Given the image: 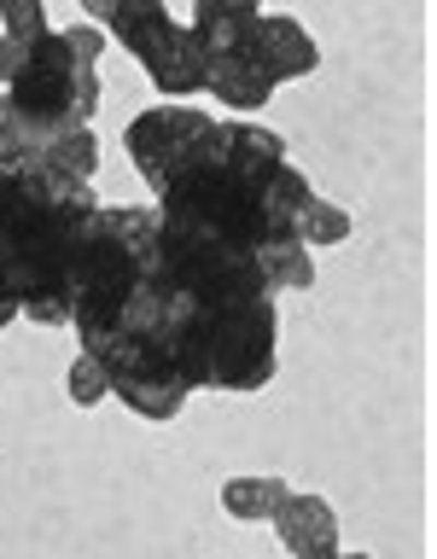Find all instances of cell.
Wrapping results in <instances>:
<instances>
[{
	"label": "cell",
	"mask_w": 437,
	"mask_h": 559,
	"mask_svg": "<svg viewBox=\"0 0 437 559\" xmlns=\"http://www.w3.org/2000/svg\"><path fill=\"white\" fill-rule=\"evenodd\" d=\"M210 134H216V117L199 111L192 99H157L122 129V152H129L140 181L157 192L169 175H181L210 146Z\"/></svg>",
	"instance_id": "obj_8"
},
{
	"label": "cell",
	"mask_w": 437,
	"mask_h": 559,
	"mask_svg": "<svg viewBox=\"0 0 437 559\" xmlns=\"http://www.w3.org/2000/svg\"><path fill=\"white\" fill-rule=\"evenodd\" d=\"M152 210L251 251L274 292H309L315 251L350 239V216L309 187L286 140L257 117H216L210 146L152 192Z\"/></svg>",
	"instance_id": "obj_2"
},
{
	"label": "cell",
	"mask_w": 437,
	"mask_h": 559,
	"mask_svg": "<svg viewBox=\"0 0 437 559\" xmlns=\"http://www.w3.org/2000/svg\"><path fill=\"white\" fill-rule=\"evenodd\" d=\"M12 157H24L35 169H52V175H70V181H94L99 175V134L70 129V134H47V140H17Z\"/></svg>",
	"instance_id": "obj_10"
},
{
	"label": "cell",
	"mask_w": 437,
	"mask_h": 559,
	"mask_svg": "<svg viewBox=\"0 0 437 559\" xmlns=\"http://www.w3.org/2000/svg\"><path fill=\"white\" fill-rule=\"evenodd\" d=\"M286 489L292 484L286 478H269V472H257V478H227L222 484V507H227V519L251 524V519H269Z\"/></svg>",
	"instance_id": "obj_12"
},
{
	"label": "cell",
	"mask_w": 437,
	"mask_h": 559,
	"mask_svg": "<svg viewBox=\"0 0 437 559\" xmlns=\"http://www.w3.org/2000/svg\"><path fill=\"white\" fill-rule=\"evenodd\" d=\"M262 12V0H192V35L204 41V52L216 47V41H227V35H239L251 17Z\"/></svg>",
	"instance_id": "obj_11"
},
{
	"label": "cell",
	"mask_w": 437,
	"mask_h": 559,
	"mask_svg": "<svg viewBox=\"0 0 437 559\" xmlns=\"http://www.w3.org/2000/svg\"><path fill=\"white\" fill-rule=\"evenodd\" d=\"M321 70V47L292 12L262 7L239 35H227L204 52V94H216L234 117H257L286 82H304Z\"/></svg>",
	"instance_id": "obj_6"
},
{
	"label": "cell",
	"mask_w": 437,
	"mask_h": 559,
	"mask_svg": "<svg viewBox=\"0 0 437 559\" xmlns=\"http://www.w3.org/2000/svg\"><path fill=\"white\" fill-rule=\"evenodd\" d=\"M117 332L169 356L187 391L251 396L280 373V292L262 280L257 257L164 216L157 269Z\"/></svg>",
	"instance_id": "obj_1"
},
{
	"label": "cell",
	"mask_w": 437,
	"mask_h": 559,
	"mask_svg": "<svg viewBox=\"0 0 437 559\" xmlns=\"http://www.w3.org/2000/svg\"><path fill=\"white\" fill-rule=\"evenodd\" d=\"M99 210L94 181L0 157V274L35 326H70L76 251Z\"/></svg>",
	"instance_id": "obj_3"
},
{
	"label": "cell",
	"mask_w": 437,
	"mask_h": 559,
	"mask_svg": "<svg viewBox=\"0 0 437 559\" xmlns=\"http://www.w3.org/2000/svg\"><path fill=\"white\" fill-rule=\"evenodd\" d=\"M157 269V210L152 204H99L76 251V297L70 332L94 344L122 326V314Z\"/></svg>",
	"instance_id": "obj_5"
},
{
	"label": "cell",
	"mask_w": 437,
	"mask_h": 559,
	"mask_svg": "<svg viewBox=\"0 0 437 559\" xmlns=\"http://www.w3.org/2000/svg\"><path fill=\"white\" fill-rule=\"evenodd\" d=\"M12 140H17V129H12V111H7V94H0V157H12Z\"/></svg>",
	"instance_id": "obj_17"
},
{
	"label": "cell",
	"mask_w": 437,
	"mask_h": 559,
	"mask_svg": "<svg viewBox=\"0 0 437 559\" xmlns=\"http://www.w3.org/2000/svg\"><path fill=\"white\" fill-rule=\"evenodd\" d=\"M269 519H274V531L292 554H304V559H332L339 554V513H332L321 496H309V489H286Z\"/></svg>",
	"instance_id": "obj_9"
},
{
	"label": "cell",
	"mask_w": 437,
	"mask_h": 559,
	"mask_svg": "<svg viewBox=\"0 0 437 559\" xmlns=\"http://www.w3.org/2000/svg\"><path fill=\"white\" fill-rule=\"evenodd\" d=\"M17 321H24V309H17V297H12V286H7V274H0V332L17 326Z\"/></svg>",
	"instance_id": "obj_16"
},
{
	"label": "cell",
	"mask_w": 437,
	"mask_h": 559,
	"mask_svg": "<svg viewBox=\"0 0 437 559\" xmlns=\"http://www.w3.org/2000/svg\"><path fill=\"white\" fill-rule=\"evenodd\" d=\"M47 29V0H0V35H12L17 47H35Z\"/></svg>",
	"instance_id": "obj_13"
},
{
	"label": "cell",
	"mask_w": 437,
	"mask_h": 559,
	"mask_svg": "<svg viewBox=\"0 0 437 559\" xmlns=\"http://www.w3.org/2000/svg\"><path fill=\"white\" fill-rule=\"evenodd\" d=\"M76 7L146 70L164 99L204 94V41L187 17L169 12V0H76Z\"/></svg>",
	"instance_id": "obj_7"
},
{
	"label": "cell",
	"mask_w": 437,
	"mask_h": 559,
	"mask_svg": "<svg viewBox=\"0 0 437 559\" xmlns=\"http://www.w3.org/2000/svg\"><path fill=\"white\" fill-rule=\"evenodd\" d=\"M24 52H29V47H17L12 35H0V87H7V76H12L17 64H24Z\"/></svg>",
	"instance_id": "obj_15"
},
{
	"label": "cell",
	"mask_w": 437,
	"mask_h": 559,
	"mask_svg": "<svg viewBox=\"0 0 437 559\" xmlns=\"http://www.w3.org/2000/svg\"><path fill=\"white\" fill-rule=\"evenodd\" d=\"M99 59H105V29L99 24H64L47 29L24 52V64L7 76V111L17 140H47L70 129H94V111L105 99L99 87ZM12 140V146H17Z\"/></svg>",
	"instance_id": "obj_4"
},
{
	"label": "cell",
	"mask_w": 437,
	"mask_h": 559,
	"mask_svg": "<svg viewBox=\"0 0 437 559\" xmlns=\"http://www.w3.org/2000/svg\"><path fill=\"white\" fill-rule=\"evenodd\" d=\"M64 396L76 402V408H99L105 396H111V384H105V367L87 356V349H76V361H70L64 373Z\"/></svg>",
	"instance_id": "obj_14"
}]
</instances>
